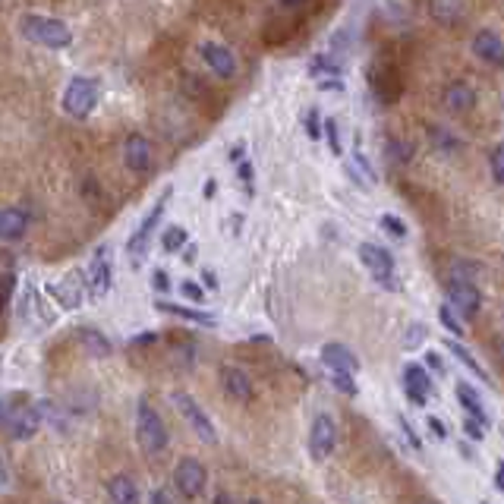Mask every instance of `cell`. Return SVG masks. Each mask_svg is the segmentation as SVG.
Wrapping results in <instances>:
<instances>
[{
  "mask_svg": "<svg viewBox=\"0 0 504 504\" xmlns=\"http://www.w3.org/2000/svg\"><path fill=\"white\" fill-rule=\"evenodd\" d=\"M107 495H111L113 504H139V489H136L133 479L123 476V473L107 483Z\"/></svg>",
  "mask_w": 504,
  "mask_h": 504,
  "instance_id": "cell-24",
  "label": "cell"
},
{
  "mask_svg": "<svg viewBox=\"0 0 504 504\" xmlns=\"http://www.w3.org/2000/svg\"><path fill=\"white\" fill-rule=\"evenodd\" d=\"M173 483H177V491L183 498H199L202 491H206V485H208V473H206V466L199 464L196 458H183L177 464V470H173Z\"/></svg>",
  "mask_w": 504,
  "mask_h": 504,
  "instance_id": "cell-11",
  "label": "cell"
},
{
  "mask_svg": "<svg viewBox=\"0 0 504 504\" xmlns=\"http://www.w3.org/2000/svg\"><path fill=\"white\" fill-rule=\"evenodd\" d=\"M86 281H88V297L92 299H105L111 293L113 284V252L107 243H101L98 249L92 252L86 268Z\"/></svg>",
  "mask_w": 504,
  "mask_h": 504,
  "instance_id": "cell-5",
  "label": "cell"
},
{
  "mask_svg": "<svg viewBox=\"0 0 504 504\" xmlns=\"http://www.w3.org/2000/svg\"><path fill=\"white\" fill-rule=\"evenodd\" d=\"M214 189H218V183H214V180H206V189H202V196H206V199H214Z\"/></svg>",
  "mask_w": 504,
  "mask_h": 504,
  "instance_id": "cell-52",
  "label": "cell"
},
{
  "mask_svg": "<svg viewBox=\"0 0 504 504\" xmlns=\"http://www.w3.org/2000/svg\"><path fill=\"white\" fill-rule=\"evenodd\" d=\"M155 309H158V312H167V315H177V319L196 322V325H206V328H214V325H218V319H214L212 312L193 309V306H177V303H164V299H158V303H155Z\"/></svg>",
  "mask_w": 504,
  "mask_h": 504,
  "instance_id": "cell-22",
  "label": "cell"
},
{
  "mask_svg": "<svg viewBox=\"0 0 504 504\" xmlns=\"http://www.w3.org/2000/svg\"><path fill=\"white\" fill-rule=\"evenodd\" d=\"M353 167H359V173H363L365 183H375V180H378V173L372 171V161L365 158V155L359 152V148H357V152H353Z\"/></svg>",
  "mask_w": 504,
  "mask_h": 504,
  "instance_id": "cell-38",
  "label": "cell"
},
{
  "mask_svg": "<svg viewBox=\"0 0 504 504\" xmlns=\"http://www.w3.org/2000/svg\"><path fill=\"white\" fill-rule=\"evenodd\" d=\"M485 429H489V425H485V423H479V419L466 416V423H464V432H466V435L473 438V441H479V438L485 435Z\"/></svg>",
  "mask_w": 504,
  "mask_h": 504,
  "instance_id": "cell-42",
  "label": "cell"
},
{
  "mask_svg": "<svg viewBox=\"0 0 504 504\" xmlns=\"http://www.w3.org/2000/svg\"><path fill=\"white\" fill-rule=\"evenodd\" d=\"M423 338H425V328L423 325H413L410 332L404 334V347H407V350H413V347L423 344Z\"/></svg>",
  "mask_w": 504,
  "mask_h": 504,
  "instance_id": "cell-43",
  "label": "cell"
},
{
  "mask_svg": "<svg viewBox=\"0 0 504 504\" xmlns=\"http://www.w3.org/2000/svg\"><path fill=\"white\" fill-rule=\"evenodd\" d=\"M136 441L152 458L167 448V425L148 400H139V407H136Z\"/></svg>",
  "mask_w": 504,
  "mask_h": 504,
  "instance_id": "cell-4",
  "label": "cell"
},
{
  "mask_svg": "<svg viewBox=\"0 0 504 504\" xmlns=\"http://www.w3.org/2000/svg\"><path fill=\"white\" fill-rule=\"evenodd\" d=\"M359 262H363L365 268L372 272V278L378 281V284L385 287H398V278H394V272H398V265H394V256L385 249V246L378 243H359Z\"/></svg>",
  "mask_w": 504,
  "mask_h": 504,
  "instance_id": "cell-6",
  "label": "cell"
},
{
  "mask_svg": "<svg viewBox=\"0 0 504 504\" xmlns=\"http://www.w3.org/2000/svg\"><path fill=\"white\" fill-rule=\"evenodd\" d=\"M7 485H10V470L4 464V458H0V489H7Z\"/></svg>",
  "mask_w": 504,
  "mask_h": 504,
  "instance_id": "cell-49",
  "label": "cell"
},
{
  "mask_svg": "<svg viewBox=\"0 0 504 504\" xmlns=\"http://www.w3.org/2000/svg\"><path fill=\"white\" fill-rule=\"evenodd\" d=\"M309 73L312 76H328V80H334V76H340L344 70H340V63L338 60H332V57H325V54H319V57H312L309 60Z\"/></svg>",
  "mask_w": 504,
  "mask_h": 504,
  "instance_id": "cell-28",
  "label": "cell"
},
{
  "mask_svg": "<svg viewBox=\"0 0 504 504\" xmlns=\"http://www.w3.org/2000/svg\"><path fill=\"white\" fill-rule=\"evenodd\" d=\"M489 171H491V177H495V183L504 186V142H498L489 152Z\"/></svg>",
  "mask_w": 504,
  "mask_h": 504,
  "instance_id": "cell-31",
  "label": "cell"
},
{
  "mask_svg": "<svg viewBox=\"0 0 504 504\" xmlns=\"http://www.w3.org/2000/svg\"><path fill=\"white\" fill-rule=\"evenodd\" d=\"M398 425H400V432H404V438H407V441H410V448H413V451H423V441H419V438H416V432H413V425L410 423H407V419L404 416H398Z\"/></svg>",
  "mask_w": 504,
  "mask_h": 504,
  "instance_id": "cell-40",
  "label": "cell"
},
{
  "mask_svg": "<svg viewBox=\"0 0 504 504\" xmlns=\"http://www.w3.org/2000/svg\"><path fill=\"white\" fill-rule=\"evenodd\" d=\"M246 504H262V501H259V498H249V501H246Z\"/></svg>",
  "mask_w": 504,
  "mask_h": 504,
  "instance_id": "cell-57",
  "label": "cell"
},
{
  "mask_svg": "<svg viewBox=\"0 0 504 504\" xmlns=\"http://www.w3.org/2000/svg\"><path fill=\"white\" fill-rule=\"evenodd\" d=\"M86 287H88L86 278H80V274H67V278L57 281V284H47V297L57 299L63 309H80L82 297H86Z\"/></svg>",
  "mask_w": 504,
  "mask_h": 504,
  "instance_id": "cell-14",
  "label": "cell"
},
{
  "mask_svg": "<svg viewBox=\"0 0 504 504\" xmlns=\"http://www.w3.org/2000/svg\"><path fill=\"white\" fill-rule=\"evenodd\" d=\"M20 35L35 47H45V51H67L73 45V29L67 26L57 16H45V13H22L16 22Z\"/></svg>",
  "mask_w": 504,
  "mask_h": 504,
  "instance_id": "cell-1",
  "label": "cell"
},
{
  "mask_svg": "<svg viewBox=\"0 0 504 504\" xmlns=\"http://www.w3.org/2000/svg\"><path fill=\"white\" fill-rule=\"evenodd\" d=\"M199 57L218 80H233V76H237V57H233L231 47L221 45V41H202Z\"/></svg>",
  "mask_w": 504,
  "mask_h": 504,
  "instance_id": "cell-12",
  "label": "cell"
},
{
  "mask_svg": "<svg viewBox=\"0 0 504 504\" xmlns=\"http://www.w3.org/2000/svg\"><path fill=\"white\" fill-rule=\"evenodd\" d=\"M41 407H32V404H22L20 410L13 413V419L7 423V432H10V438L13 441H29V438H35L38 435V429H41Z\"/></svg>",
  "mask_w": 504,
  "mask_h": 504,
  "instance_id": "cell-15",
  "label": "cell"
},
{
  "mask_svg": "<svg viewBox=\"0 0 504 504\" xmlns=\"http://www.w3.org/2000/svg\"><path fill=\"white\" fill-rule=\"evenodd\" d=\"M32 227V214L20 206L0 208V243H22Z\"/></svg>",
  "mask_w": 504,
  "mask_h": 504,
  "instance_id": "cell-13",
  "label": "cell"
},
{
  "mask_svg": "<svg viewBox=\"0 0 504 504\" xmlns=\"http://www.w3.org/2000/svg\"><path fill=\"white\" fill-rule=\"evenodd\" d=\"M438 319H441V325H445L451 334H458V338H464V325H460V322H458V315H454V309H451V306H441V309H438Z\"/></svg>",
  "mask_w": 504,
  "mask_h": 504,
  "instance_id": "cell-35",
  "label": "cell"
},
{
  "mask_svg": "<svg viewBox=\"0 0 504 504\" xmlns=\"http://www.w3.org/2000/svg\"><path fill=\"white\" fill-rule=\"evenodd\" d=\"M186 243H189V233H186V227H180V224H171L164 233H161V249L164 252H180Z\"/></svg>",
  "mask_w": 504,
  "mask_h": 504,
  "instance_id": "cell-27",
  "label": "cell"
},
{
  "mask_svg": "<svg viewBox=\"0 0 504 504\" xmlns=\"http://www.w3.org/2000/svg\"><path fill=\"white\" fill-rule=\"evenodd\" d=\"M243 155H246L243 142H237V146L231 148V161H233V164H237V161H243Z\"/></svg>",
  "mask_w": 504,
  "mask_h": 504,
  "instance_id": "cell-51",
  "label": "cell"
},
{
  "mask_svg": "<svg viewBox=\"0 0 504 504\" xmlns=\"http://www.w3.org/2000/svg\"><path fill=\"white\" fill-rule=\"evenodd\" d=\"M441 101H445V107L451 113H466L473 111V105H476V92H473L470 82H451V86L445 88V95H441Z\"/></svg>",
  "mask_w": 504,
  "mask_h": 504,
  "instance_id": "cell-20",
  "label": "cell"
},
{
  "mask_svg": "<svg viewBox=\"0 0 504 504\" xmlns=\"http://www.w3.org/2000/svg\"><path fill=\"white\" fill-rule=\"evenodd\" d=\"M322 363H325L328 372L340 369V372H353V375L359 372L357 353H353L350 347H344V344H325V347H322Z\"/></svg>",
  "mask_w": 504,
  "mask_h": 504,
  "instance_id": "cell-19",
  "label": "cell"
},
{
  "mask_svg": "<svg viewBox=\"0 0 504 504\" xmlns=\"http://www.w3.org/2000/svg\"><path fill=\"white\" fill-rule=\"evenodd\" d=\"M171 196H173V186H164V189H161V196L155 199V206L142 214L139 227L130 233V239H126V256H130V262H133V265H142V259H146V252H148V246H152L155 231H158V224L164 221L167 206H171Z\"/></svg>",
  "mask_w": 504,
  "mask_h": 504,
  "instance_id": "cell-2",
  "label": "cell"
},
{
  "mask_svg": "<svg viewBox=\"0 0 504 504\" xmlns=\"http://www.w3.org/2000/svg\"><path fill=\"white\" fill-rule=\"evenodd\" d=\"M303 126H306V136H309V139H315V142H319L322 133H325V120H322V113L315 111V107H309V113H306Z\"/></svg>",
  "mask_w": 504,
  "mask_h": 504,
  "instance_id": "cell-30",
  "label": "cell"
},
{
  "mask_svg": "<svg viewBox=\"0 0 504 504\" xmlns=\"http://www.w3.org/2000/svg\"><path fill=\"white\" fill-rule=\"evenodd\" d=\"M404 391L416 407H425V400H429V394H432V378L423 365H416V363L404 365Z\"/></svg>",
  "mask_w": 504,
  "mask_h": 504,
  "instance_id": "cell-17",
  "label": "cell"
},
{
  "mask_svg": "<svg viewBox=\"0 0 504 504\" xmlns=\"http://www.w3.org/2000/svg\"><path fill=\"white\" fill-rule=\"evenodd\" d=\"M445 347H448V353H451V357H458V363H464L466 369L473 372V375L483 378V382H489V372H485L483 365L476 363V357H473V353L466 350V347L460 344V340H445Z\"/></svg>",
  "mask_w": 504,
  "mask_h": 504,
  "instance_id": "cell-26",
  "label": "cell"
},
{
  "mask_svg": "<svg viewBox=\"0 0 504 504\" xmlns=\"http://www.w3.org/2000/svg\"><path fill=\"white\" fill-rule=\"evenodd\" d=\"M473 54H476L483 63H489V67H504L501 35L491 32V29H479V32L473 35Z\"/></svg>",
  "mask_w": 504,
  "mask_h": 504,
  "instance_id": "cell-16",
  "label": "cell"
},
{
  "mask_svg": "<svg viewBox=\"0 0 504 504\" xmlns=\"http://www.w3.org/2000/svg\"><path fill=\"white\" fill-rule=\"evenodd\" d=\"M183 259H186V262H193V259H196V243H186V252H183Z\"/></svg>",
  "mask_w": 504,
  "mask_h": 504,
  "instance_id": "cell-54",
  "label": "cell"
},
{
  "mask_svg": "<svg viewBox=\"0 0 504 504\" xmlns=\"http://www.w3.org/2000/svg\"><path fill=\"white\" fill-rule=\"evenodd\" d=\"M483 504H489V501H483Z\"/></svg>",
  "mask_w": 504,
  "mask_h": 504,
  "instance_id": "cell-58",
  "label": "cell"
},
{
  "mask_svg": "<svg viewBox=\"0 0 504 504\" xmlns=\"http://www.w3.org/2000/svg\"><path fill=\"white\" fill-rule=\"evenodd\" d=\"M378 224H382V231L394 233V237H407V224L398 218V214H382V218H378Z\"/></svg>",
  "mask_w": 504,
  "mask_h": 504,
  "instance_id": "cell-37",
  "label": "cell"
},
{
  "mask_svg": "<svg viewBox=\"0 0 504 504\" xmlns=\"http://www.w3.org/2000/svg\"><path fill=\"white\" fill-rule=\"evenodd\" d=\"M445 293H448V306L458 312L460 319H476L479 309H483V293H479V287L473 281L451 278Z\"/></svg>",
  "mask_w": 504,
  "mask_h": 504,
  "instance_id": "cell-7",
  "label": "cell"
},
{
  "mask_svg": "<svg viewBox=\"0 0 504 504\" xmlns=\"http://www.w3.org/2000/svg\"><path fill=\"white\" fill-rule=\"evenodd\" d=\"M98 101H101V86L92 76H73L63 86V95H60V107L73 120H88L95 113V107H98Z\"/></svg>",
  "mask_w": 504,
  "mask_h": 504,
  "instance_id": "cell-3",
  "label": "cell"
},
{
  "mask_svg": "<svg viewBox=\"0 0 504 504\" xmlns=\"http://www.w3.org/2000/svg\"><path fill=\"white\" fill-rule=\"evenodd\" d=\"M152 340H158V338H155V334H142V338L136 340V344H152Z\"/></svg>",
  "mask_w": 504,
  "mask_h": 504,
  "instance_id": "cell-56",
  "label": "cell"
},
{
  "mask_svg": "<svg viewBox=\"0 0 504 504\" xmlns=\"http://www.w3.org/2000/svg\"><path fill=\"white\" fill-rule=\"evenodd\" d=\"M319 88L322 92H344V80H340V76H334V80H319Z\"/></svg>",
  "mask_w": 504,
  "mask_h": 504,
  "instance_id": "cell-46",
  "label": "cell"
},
{
  "mask_svg": "<svg viewBox=\"0 0 504 504\" xmlns=\"http://www.w3.org/2000/svg\"><path fill=\"white\" fill-rule=\"evenodd\" d=\"M13 287H16L13 274H4V278H0V309H7L10 306V299H13Z\"/></svg>",
  "mask_w": 504,
  "mask_h": 504,
  "instance_id": "cell-39",
  "label": "cell"
},
{
  "mask_svg": "<svg viewBox=\"0 0 504 504\" xmlns=\"http://www.w3.org/2000/svg\"><path fill=\"white\" fill-rule=\"evenodd\" d=\"M202 281H206V284L212 287V290H218V278H214L212 268H202Z\"/></svg>",
  "mask_w": 504,
  "mask_h": 504,
  "instance_id": "cell-48",
  "label": "cell"
},
{
  "mask_svg": "<svg viewBox=\"0 0 504 504\" xmlns=\"http://www.w3.org/2000/svg\"><path fill=\"white\" fill-rule=\"evenodd\" d=\"M332 385L338 388L340 394H347V398H357V382H353V372H340V369H332Z\"/></svg>",
  "mask_w": 504,
  "mask_h": 504,
  "instance_id": "cell-29",
  "label": "cell"
},
{
  "mask_svg": "<svg viewBox=\"0 0 504 504\" xmlns=\"http://www.w3.org/2000/svg\"><path fill=\"white\" fill-rule=\"evenodd\" d=\"M495 485L504 491V460H501V464H498V470H495Z\"/></svg>",
  "mask_w": 504,
  "mask_h": 504,
  "instance_id": "cell-53",
  "label": "cell"
},
{
  "mask_svg": "<svg viewBox=\"0 0 504 504\" xmlns=\"http://www.w3.org/2000/svg\"><path fill=\"white\" fill-rule=\"evenodd\" d=\"M388 152H391L394 158L400 161V164H404V161H410V158H413V148L407 146V142H400V139H394L391 146H388Z\"/></svg>",
  "mask_w": 504,
  "mask_h": 504,
  "instance_id": "cell-41",
  "label": "cell"
},
{
  "mask_svg": "<svg viewBox=\"0 0 504 504\" xmlns=\"http://www.w3.org/2000/svg\"><path fill=\"white\" fill-rule=\"evenodd\" d=\"M180 293L196 306L206 303V290H202V284H196V281H180Z\"/></svg>",
  "mask_w": 504,
  "mask_h": 504,
  "instance_id": "cell-36",
  "label": "cell"
},
{
  "mask_svg": "<svg viewBox=\"0 0 504 504\" xmlns=\"http://www.w3.org/2000/svg\"><path fill=\"white\" fill-rule=\"evenodd\" d=\"M281 4H284L287 10H297V7H303L306 0H281Z\"/></svg>",
  "mask_w": 504,
  "mask_h": 504,
  "instance_id": "cell-55",
  "label": "cell"
},
{
  "mask_svg": "<svg viewBox=\"0 0 504 504\" xmlns=\"http://www.w3.org/2000/svg\"><path fill=\"white\" fill-rule=\"evenodd\" d=\"M152 287H155L158 293H167V290H171V278H167L164 268H155V272H152Z\"/></svg>",
  "mask_w": 504,
  "mask_h": 504,
  "instance_id": "cell-44",
  "label": "cell"
},
{
  "mask_svg": "<svg viewBox=\"0 0 504 504\" xmlns=\"http://www.w3.org/2000/svg\"><path fill=\"white\" fill-rule=\"evenodd\" d=\"M26 404V400L20 398V394H7V398H0V425L7 429V423L13 419V413L20 410V407Z\"/></svg>",
  "mask_w": 504,
  "mask_h": 504,
  "instance_id": "cell-34",
  "label": "cell"
},
{
  "mask_svg": "<svg viewBox=\"0 0 504 504\" xmlns=\"http://www.w3.org/2000/svg\"><path fill=\"white\" fill-rule=\"evenodd\" d=\"M76 340H80L82 350H86L88 357H95V359H105V357H111V353H113L111 340H107L105 334H101L98 328H92V325L76 328Z\"/></svg>",
  "mask_w": 504,
  "mask_h": 504,
  "instance_id": "cell-21",
  "label": "cell"
},
{
  "mask_svg": "<svg viewBox=\"0 0 504 504\" xmlns=\"http://www.w3.org/2000/svg\"><path fill=\"white\" fill-rule=\"evenodd\" d=\"M429 432H432V438H438V441H445V438H448L445 423H441V419H435V416H429Z\"/></svg>",
  "mask_w": 504,
  "mask_h": 504,
  "instance_id": "cell-45",
  "label": "cell"
},
{
  "mask_svg": "<svg viewBox=\"0 0 504 504\" xmlns=\"http://www.w3.org/2000/svg\"><path fill=\"white\" fill-rule=\"evenodd\" d=\"M152 504H171V498H167L164 489H155L152 491Z\"/></svg>",
  "mask_w": 504,
  "mask_h": 504,
  "instance_id": "cell-50",
  "label": "cell"
},
{
  "mask_svg": "<svg viewBox=\"0 0 504 504\" xmlns=\"http://www.w3.org/2000/svg\"><path fill=\"white\" fill-rule=\"evenodd\" d=\"M120 155H123V167L130 173H136V177H146V173L152 171V164H155L152 142H148V136H142V133L126 136Z\"/></svg>",
  "mask_w": 504,
  "mask_h": 504,
  "instance_id": "cell-9",
  "label": "cell"
},
{
  "mask_svg": "<svg viewBox=\"0 0 504 504\" xmlns=\"http://www.w3.org/2000/svg\"><path fill=\"white\" fill-rule=\"evenodd\" d=\"M425 365H429V369H435L438 375H445V363H441V357H438L435 350H432V353H425Z\"/></svg>",
  "mask_w": 504,
  "mask_h": 504,
  "instance_id": "cell-47",
  "label": "cell"
},
{
  "mask_svg": "<svg viewBox=\"0 0 504 504\" xmlns=\"http://www.w3.org/2000/svg\"><path fill=\"white\" fill-rule=\"evenodd\" d=\"M429 16L441 26H454L464 16V0H429Z\"/></svg>",
  "mask_w": 504,
  "mask_h": 504,
  "instance_id": "cell-23",
  "label": "cell"
},
{
  "mask_svg": "<svg viewBox=\"0 0 504 504\" xmlns=\"http://www.w3.org/2000/svg\"><path fill=\"white\" fill-rule=\"evenodd\" d=\"M237 180L243 183V193L252 196L256 193V171H252V161H237Z\"/></svg>",
  "mask_w": 504,
  "mask_h": 504,
  "instance_id": "cell-33",
  "label": "cell"
},
{
  "mask_svg": "<svg viewBox=\"0 0 504 504\" xmlns=\"http://www.w3.org/2000/svg\"><path fill=\"white\" fill-rule=\"evenodd\" d=\"M454 394H458V400H460V407L466 410V416H473V419H479V423L489 425V416H485L483 400H479V394L473 391V388L466 385V382H460V385L454 388Z\"/></svg>",
  "mask_w": 504,
  "mask_h": 504,
  "instance_id": "cell-25",
  "label": "cell"
},
{
  "mask_svg": "<svg viewBox=\"0 0 504 504\" xmlns=\"http://www.w3.org/2000/svg\"><path fill=\"white\" fill-rule=\"evenodd\" d=\"M325 139H328V152L344 155V146H340V123L334 117H325Z\"/></svg>",
  "mask_w": 504,
  "mask_h": 504,
  "instance_id": "cell-32",
  "label": "cell"
},
{
  "mask_svg": "<svg viewBox=\"0 0 504 504\" xmlns=\"http://www.w3.org/2000/svg\"><path fill=\"white\" fill-rule=\"evenodd\" d=\"M334 445H338V425L328 413H319L309 425V454L322 464L332 458Z\"/></svg>",
  "mask_w": 504,
  "mask_h": 504,
  "instance_id": "cell-10",
  "label": "cell"
},
{
  "mask_svg": "<svg viewBox=\"0 0 504 504\" xmlns=\"http://www.w3.org/2000/svg\"><path fill=\"white\" fill-rule=\"evenodd\" d=\"M221 385H224L227 398L239 400V404H249L252 400V378L243 369H237V365H224L221 369Z\"/></svg>",
  "mask_w": 504,
  "mask_h": 504,
  "instance_id": "cell-18",
  "label": "cell"
},
{
  "mask_svg": "<svg viewBox=\"0 0 504 504\" xmlns=\"http://www.w3.org/2000/svg\"><path fill=\"white\" fill-rule=\"evenodd\" d=\"M173 404H177V410L183 413V419L189 423V429L196 432V435L206 441V445H214L218 441V432H214L212 419H208V413L202 410L199 404H196L193 394H186V391H173Z\"/></svg>",
  "mask_w": 504,
  "mask_h": 504,
  "instance_id": "cell-8",
  "label": "cell"
}]
</instances>
